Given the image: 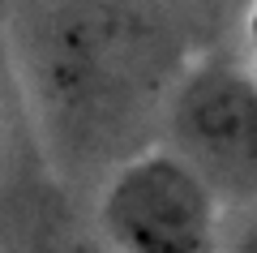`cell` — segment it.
<instances>
[{"label": "cell", "instance_id": "obj_1", "mask_svg": "<svg viewBox=\"0 0 257 253\" xmlns=\"http://www.w3.org/2000/svg\"><path fill=\"white\" fill-rule=\"evenodd\" d=\"M26 81L47 142L73 163L150 150L146 129L172 112L189 73L172 22L150 0H52L26 35Z\"/></svg>", "mask_w": 257, "mask_h": 253}, {"label": "cell", "instance_id": "obj_3", "mask_svg": "<svg viewBox=\"0 0 257 253\" xmlns=\"http://www.w3.org/2000/svg\"><path fill=\"white\" fill-rule=\"evenodd\" d=\"M172 150L206 176L214 193L257 198V77L227 56L189 64L167 112Z\"/></svg>", "mask_w": 257, "mask_h": 253}, {"label": "cell", "instance_id": "obj_2", "mask_svg": "<svg viewBox=\"0 0 257 253\" xmlns=\"http://www.w3.org/2000/svg\"><path fill=\"white\" fill-rule=\"evenodd\" d=\"M99 232L111 253H227L219 193L172 146H150L111 172Z\"/></svg>", "mask_w": 257, "mask_h": 253}, {"label": "cell", "instance_id": "obj_5", "mask_svg": "<svg viewBox=\"0 0 257 253\" xmlns=\"http://www.w3.org/2000/svg\"><path fill=\"white\" fill-rule=\"evenodd\" d=\"M64 253H82V249H64Z\"/></svg>", "mask_w": 257, "mask_h": 253}, {"label": "cell", "instance_id": "obj_4", "mask_svg": "<svg viewBox=\"0 0 257 253\" xmlns=\"http://www.w3.org/2000/svg\"><path fill=\"white\" fill-rule=\"evenodd\" d=\"M227 253H257V219H248V223L240 227V236L227 244Z\"/></svg>", "mask_w": 257, "mask_h": 253}]
</instances>
